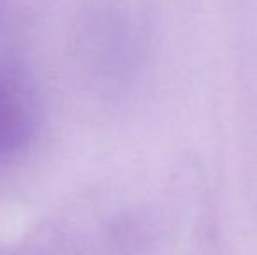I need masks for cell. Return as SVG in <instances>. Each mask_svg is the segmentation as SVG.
I'll return each instance as SVG.
<instances>
[{
  "instance_id": "obj_1",
  "label": "cell",
  "mask_w": 257,
  "mask_h": 255,
  "mask_svg": "<svg viewBox=\"0 0 257 255\" xmlns=\"http://www.w3.org/2000/svg\"><path fill=\"white\" fill-rule=\"evenodd\" d=\"M42 126V96L20 63H0V164L28 152Z\"/></svg>"
}]
</instances>
